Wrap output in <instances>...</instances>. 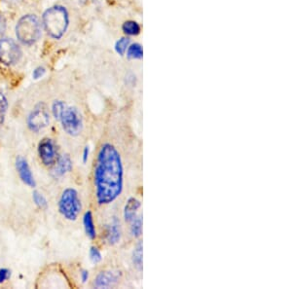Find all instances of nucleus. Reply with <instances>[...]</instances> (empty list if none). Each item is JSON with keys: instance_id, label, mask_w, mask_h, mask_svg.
<instances>
[{"instance_id": "nucleus-23", "label": "nucleus", "mask_w": 292, "mask_h": 289, "mask_svg": "<svg viewBox=\"0 0 292 289\" xmlns=\"http://www.w3.org/2000/svg\"><path fill=\"white\" fill-rule=\"evenodd\" d=\"M89 255H90V259L94 264H97L102 260V255L101 252L99 251V249L96 247V246H92L90 248L89 251Z\"/></svg>"}, {"instance_id": "nucleus-26", "label": "nucleus", "mask_w": 292, "mask_h": 289, "mask_svg": "<svg viewBox=\"0 0 292 289\" xmlns=\"http://www.w3.org/2000/svg\"><path fill=\"white\" fill-rule=\"evenodd\" d=\"M89 156H90V147L89 146H86L83 150V156H82V160H83V163H87L88 159H89Z\"/></svg>"}, {"instance_id": "nucleus-17", "label": "nucleus", "mask_w": 292, "mask_h": 289, "mask_svg": "<svg viewBox=\"0 0 292 289\" xmlns=\"http://www.w3.org/2000/svg\"><path fill=\"white\" fill-rule=\"evenodd\" d=\"M130 233L133 238L139 239L143 235V215L140 214L131 223Z\"/></svg>"}, {"instance_id": "nucleus-19", "label": "nucleus", "mask_w": 292, "mask_h": 289, "mask_svg": "<svg viewBox=\"0 0 292 289\" xmlns=\"http://www.w3.org/2000/svg\"><path fill=\"white\" fill-rule=\"evenodd\" d=\"M67 107V104L62 101V100H55L53 105H52V113H53V116L56 120L60 121L61 119V116L64 112V110L66 109Z\"/></svg>"}, {"instance_id": "nucleus-6", "label": "nucleus", "mask_w": 292, "mask_h": 289, "mask_svg": "<svg viewBox=\"0 0 292 289\" xmlns=\"http://www.w3.org/2000/svg\"><path fill=\"white\" fill-rule=\"evenodd\" d=\"M50 114L44 103L37 104L27 117V127L31 132L38 133L48 127Z\"/></svg>"}, {"instance_id": "nucleus-28", "label": "nucleus", "mask_w": 292, "mask_h": 289, "mask_svg": "<svg viewBox=\"0 0 292 289\" xmlns=\"http://www.w3.org/2000/svg\"><path fill=\"white\" fill-rule=\"evenodd\" d=\"M5 29H6V21H5L4 17L0 15V35H2L4 33Z\"/></svg>"}, {"instance_id": "nucleus-18", "label": "nucleus", "mask_w": 292, "mask_h": 289, "mask_svg": "<svg viewBox=\"0 0 292 289\" xmlns=\"http://www.w3.org/2000/svg\"><path fill=\"white\" fill-rule=\"evenodd\" d=\"M127 57L130 60H142L144 57L143 46L140 43H133L127 49Z\"/></svg>"}, {"instance_id": "nucleus-2", "label": "nucleus", "mask_w": 292, "mask_h": 289, "mask_svg": "<svg viewBox=\"0 0 292 289\" xmlns=\"http://www.w3.org/2000/svg\"><path fill=\"white\" fill-rule=\"evenodd\" d=\"M43 24L49 35L55 39L62 38L70 24L69 12L64 6H53L43 15Z\"/></svg>"}, {"instance_id": "nucleus-1", "label": "nucleus", "mask_w": 292, "mask_h": 289, "mask_svg": "<svg viewBox=\"0 0 292 289\" xmlns=\"http://www.w3.org/2000/svg\"><path fill=\"white\" fill-rule=\"evenodd\" d=\"M96 200L99 206L115 202L124 188V166L121 154L111 144H103L97 152L94 169Z\"/></svg>"}, {"instance_id": "nucleus-22", "label": "nucleus", "mask_w": 292, "mask_h": 289, "mask_svg": "<svg viewBox=\"0 0 292 289\" xmlns=\"http://www.w3.org/2000/svg\"><path fill=\"white\" fill-rule=\"evenodd\" d=\"M8 109V100L6 96L0 93V127L4 124L5 114Z\"/></svg>"}, {"instance_id": "nucleus-21", "label": "nucleus", "mask_w": 292, "mask_h": 289, "mask_svg": "<svg viewBox=\"0 0 292 289\" xmlns=\"http://www.w3.org/2000/svg\"><path fill=\"white\" fill-rule=\"evenodd\" d=\"M129 46H130V38L122 37L121 39H119L115 44V51L118 55L124 56Z\"/></svg>"}, {"instance_id": "nucleus-16", "label": "nucleus", "mask_w": 292, "mask_h": 289, "mask_svg": "<svg viewBox=\"0 0 292 289\" xmlns=\"http://www.w3.org/2000/svg\"><path fill=\"white\" fill-rule=\"evenodd\" d=\"M122 30L124 31V33L126 35L129 36H137L141 33L142 31V26L141 24H139L136 21L130 20V21H126L123 25H122Z\"/></svg>"}, {"instance_id": "nucleus-24", "label": "nucleus", "mask_w": 292, "mask_h": 289, "mask_svg": "<svg viewBox=\"0 0 292 289\" xmlns=\"http://www.w3.org/2000/svg\"><path fill=\"white\" fill-rule=\"evenodd\" d=\"M45 73H46V70L43 67H38L33 71L32 77H33V79L38 80V79L42 78L45 75Z\"/></svg>"}, {"instance_id": "nucleus-25", "label": "nucleus", "mask_w": 292, "mask_h": 289, "mask_svg": "<svg viewBox=\"0 0 292 289\" xmlns=\"http://www.w3.org/2000/svg\"><path fill=\"white\" fill-rule=\"evenodd\" d=\"M11 277V272L8 269H0V285L5 283L7 280H9Z\"/></svg>"}, {"instance_id": "nucleus-11", "label": "nucleus", "mask_w": 292, "mask_h": 289, "mask_svg": "<svg viewBox=\"0 0 292 289\" xmlns=\"http://www.w3.org/2000/svg\"><path fill=\"white\" fill-rule=\"evenodd\" d=\"M142 208V203L140 200H138L135 197L130 198L124 208V212H123V217H124V220L127 223H131L136 217H138L140 214V210Z\"/></svg>"}, {"instance_id": "nucleus-5", "label": "nucleus", "mask_w": 292, "mask_h": 289, "mask_svg": "<svg viewBox=\"0 0 292 289\" xmlns=\"http://www.w3.org/2000/svg\"><path fill=\"white\" fill-rule=\"evenodd\" d=\"M60 121L64 131L72 137L79 136L83 131L84 123L82 114L78 108L74 106H67Z\"/></svg>"}, {"instance_id": "nucleus-13", "label": "nucleus", "mask_w": 292, "mask_h": 289, "mask_svg": "<svg viewBox=\"0 0 292 289\" xmlns=\"http://www.w3.org/2000/svg\"><path fill=\"white\" fill-rule=\"evenodd\" d=\"M72 169H73V161L71 157L69 155H63L57 161L52 173L55 177H62L66 175L68 172H70Z\"/></svg>"}, {"instance_id": "nucleus-20", "label": "nucleus", "mask_w": 292, "mask_h": 289, "mask_svg": "<svg viewBox=\"0 0 292 289\" xmlns=\"http://www.w3.org/2000/svg\"><path fill=\"white\" fill-rule=\"evenodd\" d=\"M32 199L34 204L41 210H45L48 207V202L46 200V198L38 191H34L32 193Z\"/></svg>"}, {"instance_id": "nucleus-9", "label": "nucleus", "mask_w": 292, "mask_h": 289, "mask_svg": "<svg viewBox=\"0 0 292 289\" xmlns=\"http://www.w3.org/2000/svg\"><path fill=\"white\" fill-rule=\"evenodd\" d=\"M38 155L44 166H53L57 158V150L54 142L50 139L42 140L38 144Z\"/></svg>"}, {"instance_id": "nucleus-4", "label": "nucleus", "mask_w": 292, "mask_h": 289, "mask_svg": "<svg viewBox=\"0 0 292 289\" xmlns=\"http://www.w3.org/2000/svg\"><path fill=\"white\" fill-rule=\"evenodd\" d=\"M59 211L67 220L75 221L78 218L82 211V204L79 194L75 189L67 188L62 193L59 201Z\"/></svg>"}, {"instance_id": "nucleus-12", "label": "nucleus", "mask_w": 292, "mask_h": 289, "mask_svg": "<svg viewBox=\"0 0 292 289\" xmlns=\"http://www.w3.org/2000/svg\"><path fill=\"white\" fill-rule=\"evenodd\" d=\"M122 230L120 221L114 217L106 228V241L109 245H115L121 241Z\"/></svg>"}, {"instance_id": "nucleus-29", "label": "nucleus", "mask_w": 292, "mask_h": 289, "mask_svg": "<svg viewBox=\"0 0 292 289\" xmlns=\"http://www.w3.org/2000/svg\"><path fill=\"white\" fill-rule=\"evenodd\" d=\"M6 2H8L9 4H18L19 2H21L22 0H5Z\"/></svg>"}, {"instance_id": "nucleus-7", "label": "nucleus", "mask_w": 292, "mask_h": 289, "mask_svg": "<svg viewBox=\"0 0 292 289\" xmlns=\"http://www.w3.org/2000/svg\"><path fill=\"white\" fill-rule=\"evenodd\" d=\"M22 51L11 38L0 39V62L6 66L15 65L20 61Z\"/></svg>"}, {"instance_id": "nucleus-14", "label": "nucleus", "mask_w": 292, "mask_h": 289, "mask_svg": "<svg viewBox=\"0 0 292 289\" xmlns=\"http://www.w3.org/2000/svg\"><path fill=\"white\" fill-rule=\"evenodd\" d=\"M83 225L87 237L91 240H95L97 238V230L94 223V217L92 212L88 211L85 213L83 217Z\"/></svg>"}, {"instance_id": "nucleus-10", "label": "nucleus", "mask_w": 292, "mask_h": 289, "mask_svg": "<svg viewBox=\"0 0 292 289\" xmlns=\"http://www.w3.org/2000/svg\"><path fill=\"white\" fill-rule=\"evenodd\" d=\"M16 169L18 170V173L20 175V178L24 182L25 185L29 187H35L36 183L33 177V174L31 172V169L29 168V165L27 161L22 156H18L16 159Z\"/></svg>"}, {"instance_id": "nucleus-15", "label": "nucleus", "mask_w": 292, "mask_h": 289, "mask_svg": "<svg viewBox=\"0 0 292 289\" xmlns=\"http://www.w3.org/2000/svg\"><path fill=\"white\" fill-rule=\"evenodd\" d=\"M132 262L134 267L142 272L143 271V242L139 241L134 248L133 254H132Z\"/></svg>"}, {"instance_id": "nucleus-27", "label": "nucleus", "mask_w": 292, "mask_h": 289, "mask_svg": "<svg viewBox=\"0 0 292 289\" xmlns=\"http://www.w3.org/2000/svg\"><path fill=\"white\" fill-rule=\"evenodd\" d=\"M80 277H81V281L83 284H86L89 280V272L87 270H83L80 274Z\"/></svg>"}, {"instance_id": "nucleus-3", "label": "nucleus", "mask_w": 292, "mask_h": 289, "mask_svg": "<svg viewBox=\"0 0 292 289\" xmlns=\"http://www.w3.org/2000/svg\"><path fill=\"white\" fill-rule=\"evenodd\" d=\"M16 35L24 45L35 43L41 35V25L35 15H25L20 19L16 26Z\"/></svg>"}, {"instance_id": "nucleus-8", "label": "nucleus", "mask_w": 292, "mask_h": 289, "mask_svg": "<svg viewBox=\"0 0 292 289\" xmlns=\"http://www.w3.org/2000/svg\"><path fill=\"white\" fill-rule=\"evenodd\" d=\"M122 278V273L117 270H106L98 273L94 280L93 287L96 289H110L117 286Z\"/></svg>"}]
</instances>
